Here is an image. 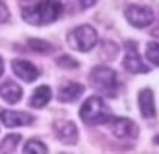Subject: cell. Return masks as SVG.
<instances>
[{
	"label": "cell",
	"instance_id": "1",
	"mask_svg": "<svg viewBox=\"0 0 159 154\" xmlns=\"http://www.w3.org/2000/svg\"><path fill=\"white\" fill-rule=\"evenodd\" d=\"M62 13V3L57 0H38L34 3H28V7L21 10L23 20L34 26H44L56 21Z\"/></svg>",
	"mask_w": 159,
	"mask_h": 154
},
{
	"label": "cell",
	"instance_id": "2",
	"mask_svg": "<svg viewBox=\"0 0 159 154\" xmlns=\"http://www.w3.org/2000/svg\"><path fill=\"white\" fill-rule=\"evenodd\" d=\"M79 116L85 125L98 126V125H107L113 118V113H111L110 106L103 102L102 97L92 95L82 103L80 110H79Z\"/></svg>",
	"mask_w": 159,
	"mask_h": 154
},
{
	"label": "cell",
	"instance_id": "3",
	"mask_svg": "<svg viewBox=\"0 0 159 154\" xmlns=\"http://www.w3.org/2000/svg\"><path fill=\"white\" fill-rule=\"evenodd\" d=\"M89 80L92 87L95 88L98 93H102L103 97L115 98L118 95V77L116 72L111 67L107 66H95L92 69L89 75Z\"/></svg>",
	"mask_w": 159,
	"mask_h": 154
},
{
	"label": "cell",
	"instance_id": "4",
	"mask_svg": "<svg viewBox=\"0 0 159 154\" xmlns=\"http://www.w3.org/2000/svg\"><path fill=\"white\" fill-rule=\"evenodd\" d=\"M66 41L72 49L80 51V52H87L97 44L98 33H97V29L90 25H80V26L70 29L67 33Z\"/></svg>",
	"mask_w": 159,
	"mask_h": 154
},
{
	"label": "cell",
	"instance_id": "5",
	"mask_svg": "<svg viewBox=\"0 0 159 154\" xmlns=\"http://www.w3.org/2000/svg\"><path fill=\"white\" fill-rule=\"evenodd\" d=\"M125 18L134 28H146L154 21V11L148 5H129L125 10Z\"/></svg>",
	"mask_w": 159,
	"mask_h": 154
},
{
	"label": "cell",
	"instance_id": "6",
	"mask_svg": "<svg viewBox=\"0 0 159 154\" xmlns=\"http://www.w3.org/2000/svg\"><path fill=\"white\" fill-rule=\"evenodd\" d=\"M107 125H108V129L111 131V134L118 139H131V138L134 139L138 136V126L129 118L113 116Z\"/></svg>",
	"mask_w": 159,
	"mask_h": 154
},
{
	"label": "cell",
	"instance_id": "7",
	"mask_svg": "<svg viewBox=\"0 0 159 154\" xmlns=\"http://www.w3.org/2000/svg\"><path fill=\"white\" fill-rule=\"evenodd\" d=\"M123 67H125V70H128V72H131V74H148L149 72V67L146 66V62L139 57L134 43L126 44V52H125V57H123Z\"/></svg>",
	"mask_w": 159,
	"mask_h": 154
},
{
	"label": "cell",
	"instance_id": "8",
	"mask_svg": "<svg viewBox=\"0 0 159 154\" xmlns=\"http://www.w3.org/2000/svg\"><path fill=\"white\" fill-rule=\"evenodd\" d=\"M54 133H56V138L61 141L62 144H67V146H72L79 141V129L75 126L74 121L70 120H62V121H54Z\"/></svg>",
	"mask_w": 159,
	"mask_h": 154
},
{
	"label": "cell",
	"instance_id": "9",
	"mask_svg": "<svg viewBox=\"0 0 159 154\" xmlns=\"http://www.w3.org/2000/svg\"><path fill=\"white\" fill-rule=\"evenodd\" d=\"M0 120L7 128H16V126H26L33 125L34 116L25 111H15V110H2Z\"/></svg>",
	"mask_w": 159,
	"mask_h": 154
},
{
	"label": "cell",
	"instance_id": "10",
	"mask_svg": "<svg viewBox=\"0 0 159 154\" xmlns=\"http://www.w3.org/2000/svg\"><path fill=\"white\" fill-rule=\"evenodd\" d=\"M11 69H13L15 75H18L25 82H34L41 74L34 64L25 61V59H13L11 61Z\"/></svg>",
	"mask_w": 159,
	"mask_h": 154
},
{
	"label": "cell",
	"instance_id": "11",
	"mask_svg": "<svg viewBox=\"0 0 159 154\" xmlns=\"http://www.w3.org/2000/svg\"><path fill=\"white\" fill-rule=\"evenodd\" d=\"M138 106L143 118H154L156 116V102L154 93L151 88H141L138 93Z\"/></svg>",
	"mask_w": 159,
	"mask_h": 154
},
{
	"label": "cell",
	"instance_id": "12",
	"mask_svg": "<svg viewBox=\"0 0 159 154\" xmlns=\"http://www.w3.org/2000/svg\"><path fill=\"white\" fill-rule=\"evenodd\" d=\"M82 93H84V85L77 84V82H67V84L59 87V90H57V100L62 103H72Z\"/></svg>",
	"mask_w": 159,
	"mask_h": 154
},
{
	"label": "cell",
	"instance_id": "13",
	"mask_svg": "<svg viewBox=\"0 0 159 154\" xmlns=\"http://www.w3.org/2000/svg\"><path fill=\"white\" fill-rule=\"evenodd\" d=\"M23 97V90L18 84H15L13 80H5L2 85H0V98L5 100L7 103L13 105L18 103Z\"/></svg>",
	"mask_w": 159,
	"mask_h": 154
},
{
	"label": "cell",
	"instance_id": "14",
	"mask_svg": "<svg viewBox=\"0 0 159 154\" xmlns=\"http://www.w3.org/2000/svg\"><path fill=\"white\" fill-rule=\"evenodd\" d=\"M52 92L48 85H39L34 88V92L31 93L30 97V106L31 108H43L51 102Z\"/></svg>",
	"mask_w": 159,
	"mask_h": 154
},
{
	"label": "cell",
	"instance_id": "15",
	"mask_svg": "<svg viewBox=\"0 0 159 154\" xmlns=\"http://www.w3.org/2000/svg\"><path fill=\"white\" fill-rule=\"evenodd\" d=\"M28 48L34 52H39V54H51V52L56 51L54 44H51L49 41H44V39H38V38L28 39Z\"/></svg>",
	"mask_w": 159,
	"mask_h": 154
},
{
	"label": "cell",
	"instance_id": "16",
	"mask_svg": "<svg viewBox=\"0 0 159 154\" xmlns=\"http://www.w3.org/2000/svg\"><path fill=\"white\" fill-rule=\"evenodd\" d=\"M21 141V134L15 133V134H7L0 143V152H15L16 146Z\"/></svg>",
	"mask_w": 159,
	"mask_h": 154
},
{
	"label": "cell",
	"instance_id": "17",
	"mask_svg": "<svg viewBox=\"0 0 159 154\" xmlns=\"http://www.w3.org/2000/svg\"><path fill=\"white\" fill-rule=\"evenodd\" d=\"M144 56H146V59H148L152 66L159 67V43L157 41H149V43L146 44Z\"/></svg>",
	"mask_w": 159,
	"mask_h": 154
},
{
	"label": "cell",
	"instance_id": "18",
	"mask_svg": "<svg viewBox=\"0 0 159 154\" xmlns=\"http://www.w3.org/2000/svg\"><path fill=\"white\" fill-rule=\"evenodd\" d=\"M23 152L25 154H41V152H48V146L44 143H41L39 139H30L23 147Z\"/></svg>",
	"mask_w": 159,
	"mask_h": 154
},
{
	"label": "cell",
	"instance_id": "19",
	"mask_svg": "<svg viewBox=\"0 0 159 154\" xmlns=\"http://www.w3.org/2000/svg\"><path fill=\"white\" fill-rule=\"evenodd\" d=\"M56 62H57V66H59V67L67 69V70H69V69H77V67H79V62L75 61L72 56H66V54H64V56H59Z\"/></svg>",
	"mask_w": 159,
	"mask_h": 154
},
{
	"label": "cell",
	"instance_id": "20",
	"mask_svg": "<svg viewBox=\"0 0 159 154\" xmlns=\"http://www.w3.org/2000/svg\"><path fill=\"white\" fill-rule=\"evenodd\" d=\"M8 16H10V11H8V8H7V5H5L2 0H0V23L7 21Z\"/></svg>",
	"mask_w": 159,
	"mask_h": 154
},
{
	"label": "cell",
	"instance_id": "21",
	"mask_svg": "<svg viewBox=\"0 0 159 154\" xmlns=\"http://www.w3.org/2000/svg\"><path fill=\"white\" fill-rule=\"evenodd\" d=\"M95 3V0H80V7L82 8H89Z\"/></svg>",
	"mask_w": 159,
	"mask_h": 154
},
{
	"label": "cell",
	"instance_id": "22",
	"mask_svg": "<svg viewBox=\"0 0 159 154\" xmlns=\"http://www.w3.org/2000/svg\"><path fill=\"white\" fill-rule=\"evenodd\" d=\"M151 34H152V36H157V38H159V26H156L154 29H152Z\"/></svg>",
	"mask_w": 159,
	"mask_h": 154
},
{
	"label": "cell",
	"instance_id": "23",
	"mask_svg": "<svg viewBox=\"0 0 159 154\" xmlns=\"http://www.w3.org/2000/svg\"><path fill=\"white\" fill-rule=\"evenodd\" d=\"M2 74H3V59L0 57V77H2Z\"/></svg>",
	"mask_w": 159,
	"mask_h": 154
},
{
	"label": "cell",
	"instance_id": "24",
	"mask_svg": "<svg viewBox=\"0 0 159 154\" xmlns=\"http://www.w3.org/2000/svg\"><path fill=\"white\" fill-rule=\"evenodd\" d=\"M152 141H154L156 144H159V134H156V136H154V139H152Z\"/></svg>",
	"mask_w": 159,
	"mask_h": 154
}]
</instances>
